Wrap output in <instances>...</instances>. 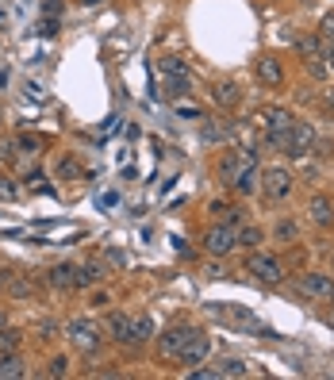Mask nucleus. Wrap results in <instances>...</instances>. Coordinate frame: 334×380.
I'll list each match as a JSON object with an SVG mask.
<instances>
[{
	"instance_id": "f257e3e1",
	"label": "nucleus",
	"mask_w": 334,
	"mask_h": 380,
	"mask_svg": "<svg viewBox=\"0 0 334 380\" xmlns=\"http://www.w3.org/2000/svg\"><path fill=\"white\" fill-rule=\"evenodd\" d=\"M65 335H70V342L81 349V354H92V349H100V342H104L100 322H92L89 315L70 319V322H65Z\"/></svg>"
},
{
	"instance_id": "f03ea898",
	"label": "nucleus",
	"mask_w": 334,
	"mask_h": 380,
	"mask_svg": "<svg viewBox=\"0 0 334 380\" xmlns=\"http://www.w3.org/2000/svg\"><path fill=\"white\" fill-rule=\"evenodd\" d=\"M292 112L289 108H265L262 112V131H265V142L269 146H281L284 150V142H289V131H292Z\"/></svg>"
},
{
	"instance_id": "7ed1b4c3",
	"label": "nucleus",
	"mask_w": 334,
	"mask_h": 380,
	"mask_svg": "<svg viewBox=\"0 0 334 380\" xmlns=\"http://www.w3.org/2000/svg\"><path fill=\"white\" fill-rule=\"evenodd\" d=\"M238 246V227H227V223H215L204 231V250L215 254V258H223V254H231Z\"/></svg>"
},
{
	"instance_id": "20e7f679",
	"label": "nucleus",
	"mask_w": 334,
	"mask_h": 380,
	"mask_svg": "<svg viewBox=\"0 0 334 380\" xmlns=\"http://www.w3.org/2000/svg\"><path fill=\"white\" fill-rule=\"evenodd\" d=\"M262 192L269 196V200H284V196L292 192V173L281 165H269L262 169Z\"/></svg>"
},
{
	"instance_id": "39448f33",
	"label": "nucleus",
	"mask_w": 334,
	"mask_h": 380,
	"mask_svg": "<svg viewBox=\"0 0 334 380\" xmlns=\"http://www.w3.org/2000/svg\"><path fill=\"white\" fill-rule=\"evenodd\" d=\"M311 146H315V127H311V123H303V119H296L292 131H289V142H284V154H289V158H303Z\"/></svg>"
},
{
	"instance_id": "423d86ee",
	"label": "nucleus",
	"mask_w": 334,
	"mask_h": 380,
	"mask_svg": "<svg viewBox=\"0 0 334 380\" xmlns=\"http://www.w3.org/2000/svg\"><path fill=\"white\" fill-rule=\"evenodd\" d=\"M246 273H254V277L265 281V284H281V281H284L281 261L269 258V254H250V261H246Z\"/></svg>"
},
{
	"instance_id": "0eeeda50",
	"label": "nucleus",
	"mask_w": 334,
	"mask_h": 380,
	"mask_svg": "<svg viewBox=\"0 0 334 380\" xmlns=\"http://www.w3.org/2000/svg\"><path fill=\"white\" fill-rule=\"evenodd\" d=\"M208 349H212V342H208V335H200V330H196V335L188 338L185 346H181L177 361H181L185 369H196V365H204V361H208Z\"/></svg>"
},
{
	"instance_id": "6e6552de",
	"label": "nucleus",
	"mask_w": 334,
	"mask_h": 380,
	"mask_svg": "<svg viewBox=\"0 0 334 380\" xmlns=\"http://www.w3.org/2000/svg\"><path fill=\"white\" fill-rule=\"evenodd\" d=\"M131 319L135 315H127V311H112L108 322H104V330H108L104 338L119 342V346H131Z\"/></svg>"
},
{
	"instance_id": "1a4fd4ad",
	"label": "nucleus",
	"mask_w": 334,
	"mask_h": 380,
	"mask_svg": "<svg viewBox=\"0 0 334 380\" xmlns=\"http://www.w3.org/2000/svg\"><path fill=\"white\" fill-rule=\"evenodd\" d=\"M193 335H196V327H169L166 335L158 338V349H161L166 357H177V354H181V346H185V342L193 338Z\"/></svg>"
},
{
	"instance_id": "9d476101",
	"label": "nucleus",
	"mask_w": 334,
	"mask_h": 380,
	"mask_svg": "<svg viewBox=\"0 0 334 380\" xmlns=\"http://www.w3.org/2000/svg\"><path fill=\"white\" fill-rule=\"evenodd\" d=\"M330 288H334V281L327 277V273H303V277H300V292H303V296L327 300Z\"/></svg>"
},
{
	"instance_id": "9b49d317",
	"label": "nucleus",
	"mask_w": 334,
	"mask_h": 380,
	"mask_svg": "<svg viewBox=\"0 0 334 380\" xmlns=\"http://www.w3.org/2000/svg\"><path fill=\"white\" fill-rule=\"evenodd\" d=\"M108 273H104L100 261H85V265H73V288H92V284H100Z\"/></svg>"
},
{
	"instance_id": "f8f14e48",
	"label": "nucleus",
	"mask_w": 334,
	"mask_h": 380,
	"mask_svg": "<svg viewBox=\"0 0 334 380\" xmlns=\"http://www.w3.org/2000/svg\"><path fill=\"white\" fill-rule=\"evenodd\" d=\"M257 81L269 85V89H276V85L284 81V65L276 62L273 54H262V58H257Z\"/></svg>"
},
{
	"instance_id": "ddd939ff",
	"label": "nucleus",
	"mask_w": 334,
	"mask_h": 380,
	"mask_svg": "<svg viewBox=\"0 0 334 380\" xmlns=\"http://www.w3.org/2000/svg\"><path fill=\"white\" fill-rule=\"evenodd\" d=\"M231 188H235L238 196H254L257 188H262V169H257V165H246L242 173L231 180Z\"/></svg>"
},
{
	"instance_id": "4468645a",
	"label": "nucleus",
	"mask_w": 334,
	"mask_h": 380,
	"mask_svg": "<svg viewBox=\"0 0 334 380\" xmlns=\"http://www.w3.org/2000/svg\"><path fill=\"white\" fill-rule=\"evenodd\" d=\"M154 319L150 315H135L131 319V346H146V342H154Z\"/></svg>"
},
{
	"instance_id": "2eb2a0df",
	"label": "nucleus",
	"mask_w": 334,
	"mask_h": 380,
	"mask_svg": "<svg viewBox=\"0 0 334 380\" xmlns=\"http://www.w3.org/2000/svg\"><path fill=\"white\" fill-rule=\"evenodd\" d=\"M308 212H311V223L315 227H334V204L327 200V196H311Z\"/></svg>"
},
{
	"instance_id": "dca6fc26",
	"label": "nucleus",
	"mask_w": 334,
	"mask_h": 380,
	"mask_svg": "<svg viewBox=\"0 0 334 380\" xmlns=\"http://www.w3.org/2000/svg\"><path fill=\"white\" fill-rule=\"evenodd\" d=\"M212 100L219 104V108H235V104L242 100V92H238L235 81H219L215 89H212Z\"/></svg>"
},
{
	"instance_id": "f3484780",
	"label": "nucleus",
	"mask_w": 334,
	"mask_h": 380,
	"mask_svg": "<svg viewBox=\"0 0 334 380\" xmlns=\"http://www.w3.org/2000/svg\"><path fill=\"white\" fill-rule=\"evenodd\" d=\"M296 50H300V58H327V43L319 39V35H303L300 43H296Z\"/></svg>"
},
{
	"instance_id": "a211bd4d",
	"label": "nucleus",
	"mask_w": 334,
	"mask_h": 380,
	"mask_svg": "<svg viewBox=\"0 0 334 380\" xmlns=\"http://www.w3.org/2000/svg\"><path fill=\"white\" fill-rule=\"evenodd\" d=\"M46 281H50V288L70 292L73 288V265H54V269H46Z\"/></svg>"
},
{
	"instance_id": "6ab92c4d",
	"label": "nucleus",
	"mask_w": 334,
	"mask_h": 380,
	"mask_svg": "<svg viewBox=\"0 0 334 380\" xmlns=\"http://www.w3.org/2000/svg\"><path fill=\"white\" fill-rule=\"evenodd\" d=\"M208 212L219 215V223H227V227H242V207H235V204H212Z\"/></svg>"
},
{
	"instance_id": "aec40b11",
	"label": "nucleus",
	"mask_w": 334,
	"mask_h": 380,
	"mask_svg": "<svg viewBox=\"0 0 334 380\" xmlns=\"http://www.w3.org/2000/svg\"><path fill=\"white\" fill-rule=\"evenodd\" d=\"M235 139V127H227V123H204V142H215V146H223V142Z\"/></svg>"
},
{
	"instance_id": "412c9836",
	"label": "nucleus",
	"mask_w": 334,
	"mask_h": 380,
	"mask_svg": "<svg viewBox=\"0 0 334 380\" xmlns=\"http://www.w3.org/2000/svg\"><path fill=\"white\" fill-rule=\"evenodd\" d=\"M0 376H23L20 349H12V354H0Z\"/></svg>"
},
{
	"instance_id": "4be33fe9",
	"label": "nucleus",
	"mask_w": 334,
	"mask_h": 380,
	"mask_svg": "<svg viewBox=\"0 0 334 380\" xmlns=\"http://www.w3.org/2000/svg\"><path fill=\"white\" fill-rule=\"evenodd\" d=\"M20 342H23V335L16 327H0V354H12V349H20Z\"/></svg>"
},
{
	"instance_id": "5701e85b",
	"label": "nucleus",
	"mask_w": 334,
	"mask_h": 380,
	"mask_svg": "<svg viewBox=\"0 0 334 380\" xmlns=\"http://www.w3.org/2000/svg\"><path fill=\"white\" fill-rule=\"evenodd\" d=\"M219 376H250V365H246L242 357H227L223 365H219Z\"/></svg>"
},
{
	"instance_id": "b1692460",
	"label": "nucleus",
	"mask_w": 334,
	"mask_h": 380,
	"mask_svg": "<svg viewBox=\"0 0 334 380\" xmlns=\"http://www.w3.org/2000/svg\"><path fill=\"white\" fill-rule=\"evenodd\" d=\"M158 65H161V73H166V77H181V73H188L185 58H177V54H166V58H161Z\"/></svg>"
},
{
	"instance_id": "393cba45",
	"label": "nucleus",
	"mask_w": 334,
	"mask_h": 380,
	"mask_svg": "<svg viewBox=\"0 0 334 380\" xmlns=\"http://www.w3.org/2000/svg\"><path fill=\"white\" fill-rule=\"evenodd\" d=\"M262 227H238V246H262Z\"/></svg>"
},
{
	"instance_id": "a878e982",
	"label": "nucleus",
	"mask_w": 334,
	"mask_h": 380,
	"mask_svg": "<svg viewBox=\"0 0 334 380\" xmlns=\"http://www.w3.org/2000/svg\"><path fill=\"white\" fill-rule=\"evenodd\" d=\"M188 89H193V85H188V73H181V77H169V81H166V92H169V97H188Z\"/></svg>"
},
{
	"instance_id": "bb28decb",
	"label": "nucleus",
	"mask_w": 334,
	"mask_h": 380,
	"mask_svg": "<svg viewBox=\"0 0 334 380\" xmlns=\"http://www.w3.org/2000/svg\"><path fill=\"white\" fill-rule=\"evenodd\" d=\"M16 150H23V154H39V150H43V139L39 135H20V139H16Z\"/></svg>"
},
{
	"instance_id": "cd10ccee",
	"label": "nucleus",
	"mask_w": 334,
	"mask_h": 380,
	"mask_svg": "<svg viewBox=\"0 0 334 380\" xmlns=\"http://www.w3.org/2000/svg\"><path fill=\"white\" fill-rule=\"evenodd\" d=\"M58 177H65V180H77V177H81V165H77L73 158H62V161H58Z\"/></svg>"
},
{
	"instance_id": "c85d7f7f",
	"label": "nucleus",
	"mask_w": 334,
	"mask_h": 380,
	"mask_svg": "<svg viewBox=\"0 0 334 380\" xmlns=\"http://www.w3.org/2000/svg\"><path fill=\"white\" fill-rule=\"evenodd\" d=\"M104 261H108L112 269H127V254L116 250V246H108V250H104Z\"/></svg>"
},
{
	"instance_id": "c756f323",
	"label": "nucleus",
	"mask_w": 334,
	"mask_h": 380,
	"mask_svg": "<svg viewBox=\"0 0 334 380\" xmlns=\"http://www.w3.org/2000/svg\"><path fill=\"white\" fill-rule=\"evenodd\" d=\"M319 39L327 43V46H334V12H330V16H323V23H319Z\"/></svg>"
},
{
	"instance_id": "7c9ffc66",
	"label": "nucleus",
	"mask_w": 334,
	"mask_h": 380,
	"mask_svg": "<svg viewBox=\"0 0 334 380\" xmlns=\"http://www.w3.org/2000/svg\"><path fill=\"white\" fill-rule=\"evenodd\" d=\"M16 196H20V188L12 185V177H8V173H0V200H16Z\"/></svg>"
},
{
	"instance_id": "2f4dec72",
	"label": "nucleus",
	"mask_w": 334,
	"mask_h": 380,
	"mask_svg": "<svg viewBox=\"0 0 334 380\" xmlns=\"http://www.w3.org/2000/svg\"><path fill=\"white\" fill-rule=\"evenodd\" d=\"M70 373V361L65 357H50V365H46V376H65Z\"/></svg>"
},
{
	"instance_id": "473e14b6",
	"label": "nucleus",
	"mask_w": 334,
	"mask_h": 380,
	"mask_svg": "<svg viewBox=\"0 0 334 380\" xmlns=\"http://www.w3.org/2000/svg\"><path fill=\"white\" fill-rule=\"evenodd\" d=\"M188 376H193V380H219V365L215 369H188Z\"/></svg>"
},
{
	"instance_id": "72a5a7b5",
	"label": "nucleus",
	"mask_w": 334,
	"mask_h": 380,
	"mask_svg": "<svg viewBox=\"0 0 334 380\" xmlns=\"http://www.w3.org/2000/svg\"><path fill=\"white\" fill-rule=\"evenodd\" d=\"M12 154H16V142L12 139H0V161H8Z\"/></svg>"
},
{
	"instance_id": "f704fd0d",
	"label": "nucleus",
	"mask_w": 334,
	"mask_h": 380,
	"mask_svg": "<svg viewBox=\"0 0 334 380\" xmlns=\"http://www.w3.org/2000/svg\"><path fill=\"white\" fill-rule=\"evenodd\" d=\"M177 116H193V119H200V108H196V104H177Z\"/></svg>"
},
{
	"instance_id": "c9c22d12",
	"label": "nucleus",
	"mask_w": 334,
	"mask_h": 380,
	"mask_svg": "<svg viewBox=\"0 0 334 380\" xmlns=\"http://www.w3.org/2000/svg\"><path fill=\"white\" fill-rule=\"evenodd\" d=\"M276 239H296V223H281L276 227Z\"/></svg>"
},
{
	"instance_id": "e433bc0d",
	"label": "nucleus",
	"mask_w": 334,
	"mask_h": 380,
	"mask_svg": "<svg viewBox=\"0 0 334 380\" xmlns=\"http://www.w3.org/2000/svg\"><path fill=\"white\" fill-rule=\"evenodd\" d=\"M108 303H112L108 292H97V296H92V308H108Z\"/></svg>"
},
{
	"instance_id": "4c0bfd02",
	"label": "nucleus",
	"mask_w": 334,
	"mask_h": 380,
	"mask_svg": "<svg viewBox=\"0 0 334 380\" xmlns=\"http://www.w3.org/2000/svg\"><path fill=\"white\" fill-rule=\"evenodd\" d=\"M323 108H327V112H334V89H327V92H323Z\"/></svg>"
},
{
	"instance_id": "58836bf2",
	"label": "nucleus",
	"mask_w": 334,
	"mask_h": 380,
	"mask_svg": "<svg viewBox=\"0 0 334 380\" xmlns=\"http://www.w3.org/2000/svg\"><path fill=\"white\" fill-rule=\"evenodd\" d=\"M0 327H4V311H0Z\"/></svg>"
},
{
	"instance_id": "ea45409f",
	"label": "nucleus",
	"mask_w": 334,
	"mask_h": 380,
	"mask_svg": "<svg viewBox=\"0 0 334 380\" xmlns=\"http://www.w3.org/2000/svg\"><path fill=\"white\" fill-rule=\"evenodd\" d=\"M327 300H330V303H334V288H330V296H327Z\"/></svg>"
},
{
	"instance_id": "a19ab883",
	"label": "nucleus",
	"mask_w": 334,
	"mask_h": 380,
	"mask_svg": "<svg viewBox=\"0 0 334 380\" xmlns=\"http://www.w3.org/2000/svg\"><path fill=\"white\" fill-rule=\"evenodd\" d=\"M303 4H311V0H303Z\"/></svg>"
}]
</instances>
